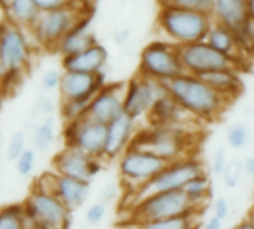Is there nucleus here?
Here are the masks:
<instances>
[{
    "instance_id": "1",
    "label": "nucleus",
    "mask_w": 254,
    "mask_h": 229,
    "mask_svg": "<svg viewBox=\"0 0 254 229\" xmlns=\"http://www.w3.org/2000/svg\"><path fill=\"white\" fill-rule=\"evenodd\" d=\"M167 91L199 122H214L229 107V101L210 88L201 77L183 73L165 82Z\"/></svg>"
},
{
    "instance_id": "2",
    "label": "nucleus",
    "mask_w": 254,
    "mask_h": 229,
    "mask_svg": "<svg viewBox=\"0 0 254 229\" xmlns=\"http://www.w3.org/2000/svg\"><path fill=\"white\" fill-rule=\"evenodd\" d=\"M198 130L190 127L149 125L137 131L129 148L147 151L167 162L193 156Z\"/></svg>"
},
{
    "instance_id": "3",
    "label": "nucleus",
    "mask_w": 254,
    "mask_h": 229,
    "mask_svg": "<svg viewBox=\"0 0 254 229\" xmlns=\"http://www.w3.org/2000/svg\"><path fill=\"white\" fill-rule=\"evenodd\" d=\"M214 19L210 13L180 9L161 7L158 13V25L171 43L182 46L204 42Z\"/></svg>"
},
{
    "instance_id": "4",
    "label": "nucleus",
    "mask_w": 254,
    "mask_h": 229,
    "mask_svg": "<svg viewBox=\"0 0 254 229\" xmlns=\"http://www.w3.org/2000/svg\"><path fill=\"white\" fill-rule=\"evenodd\" d=\"M201 212L189 203L183 191L150 194L134 201L129 209L134 225L182 216H198Z\"/></svg>"
},
{
    "instance_id": "5",
    "label": "nucleus",
    "mask_w": 254,
    "mask_h": 229,
    "mask_svg": "<svg viewBox=\"0 0 254 229\" xmlns=\"http://www.w3.org/2000/svg\"><path fill=\"white\" fill-rule=\"evenodd\" d=\"M168 162L162 158L137 148H128L118 159V173L121 183L129 195L147 185Z\"/></svg>"
},
{
    "instance_id": "6",
    "label": "nucleus",
    "mask_w": 254,
    "mask_h": 229,
    "mask_svg": "<svg viewBox=\"0 0 254 229\" xmlns=\"http://www.w3.org/2000/svg\"><path fill=\"white\" fill-rule=\"evenodd\" d=\"M22 204L30 227L42 229L70 228L71 212L52 192L34 185Z\"/></svg>"
},
{
    "instance_id": "7",
    "label": "nucleus",
    "mask_w": 254,
    "mask_h": 229,
    "mask_svg": "<svg viewBox=\"0 0 254 229\" xmlns=\"http://www.w3.org/2000/svg\"><path fill=\"white\" fill-rule=\"evenodd\" d=\"M201 174H205V164L196 155L168 162L165 168L159 171V174H156L147 185H144L140 191L131 195L134 198L132 203L150 194L183 191V188L192 179Z\"/></svg>"
},
{
    "instance_id": "8",
    "label": "nucleus",
    "mask_w": 254,
    "mask_h": 229,
    "mask_svg": "<svg viewBox=\"0 0 254 229\" xmlns=\"http://www.w3.org/2000/svg\"><path fill=\"white\" fill-rule=\"evenodd\" d=\"M185 73L179 55V46L170 42L156 40L149 43L140 55L138 75L167 82Z\"/></svg>"
},
{
    "instance_id": "9",
    "label": "nucleus",
    "mask_w": 254,
    "mask_h": 229,
    "mask_svg": "<svg viewBox=\"0 0 254 229\" xmlns=\"http://www.w3.org/2000/svg\"><path fill=\"white\" fill-rule=\"evenodd\" d=\"M179 55H180V61L183 64L185 73H189L193 76H202L205 73L225 70V69L241 72L247 66L246 61L243 60H235L232 57H228L219 52L217 49L210 46L205 40L179 46Z\"/></svg>"
},
{
    "instance_id": "10",
    "label": "nucleus",
    "mask_w": 254,
    "mask_h": 229,
    "mask_svg": "<svg viewBox=\"0 0 254 229\" xmlns=\"http://www.w3.org/2000/svg\"><path fill=\"white\" fill-rule=\"evenodd\" d=\"M0 57L4 69V79L18 76L31 60V45L22 28L10 19L0 24Z\"/></svg>"
},
{
    "instance_id": "11",
    "label": "nucleus",
    "mask_w": 254,
    "mask_h": 229,
    "mask_svg": "<svg viewBox=\"0 0 254 229\" xmlns=\"http://www.w3.org/2000/svg\"><path fill=\"white\" fill-rule=\"evenodd\" d=\"M167 92L165 82H159L137 73V76L125 83L124 113L138 122L140 119L147 118L155 101Z\"/></svg>"
},
{
    "instance_id": "12",
    "label": "nucleus",
    "mask_w": 254,
    "mask_h": 229,
    "mask_svg": "<svg viewBox=\"0 0 254 229\" xmlns=\"http://www.w3.org/2000/svg\"><path fill=\"white\" fill-rule=\"evenodd\" d=\"M107 125L95 122L88 116L74 122L64 124V146L77 149L92 158L104 161Z\"/></svg>"
},
{
    "instance_id": "13",
    "label": "nucleus",
    "mask_w": 254,
    "mask_h": 229,
    "mask_svg": "<svg viewBox=\"0 0 254 229\" xmlns=\"http://www.w3.org/2000/svg\"><path fill=\"white\" fill-rule=\"evenodd\" d=\"M82 19H85L83 15L80 10L74 9V6L43 12L39 15L31 31L39 45L57 49L58 43L65 37V34L70 33Z\"/></svg>"
},
{
    "instance_id": "14",
    "label": "nucleus",
    "mask_w": 254,
    "mask_h": 229,
    "mask_svg": "<svg viewBox=\"0 0 254 229\" xmlns=\"http://www.w3.org/2000/svg\"><path fill=\"white\" fill-rule=\"evenodd\" d=\"M36 186L52 192L70 212H76L83 207L91 194V183L61 176L55 171L43 173L36 180Z\"/></svg>"
},
{
    "instance_id": "15",
    "label": "nucleus",
    "mask_w": 254,
    "mask_h": 229,
    "mask_svg": "<svg viewBox=\"0 0 254 229\" xmlns=\"http://www.w3.org/2000/svg\"><path fill=\"white\" fill-rule=\"evenodd\" d=\"M52 168L57 174L91 183L103 170V159L64 146L52 158Z\"/></svg>"
},
{
    "instance_id": "16",
    "label": "nucleus",
    "mask_w": 254,
    "mask_h": 229,
    "mask_svg": "<svg viewBox=\"0 0 254 229\" xmlns=\"http://www.w3.org/2000/svg\"><path fill=\"white\" fill-rule=\"evenodd\" d=\"M125 83H106L91 100L86 116L95 122L109 125L124 113Z\"/></svg>"
},
{
    "instance_id": "17",
    "label": "nucleus",
    "mask_w": 254,
    "mask_h": 229,
    "mask_svg": "<svg viewBox=\"0 0 254 229\" xmlns=\"http://www.w3.org/2000/svg\"><path fill=\"white\" fill-rule=\"evenodd\" d=\"M106 85L104 75H89L79 72H64L60 83L61 100H92L94 95Z\"/></svg>"
},
{
    "instance_id": "18",
    "label": "nucleus",
    "mask_w": 254,
    "mask_h": 229,
    "mask_svg": "<svg viewBox=\"0 0 254 229\" xmlns=\"http://www.w3.org/2000/svg\"><path fill=\"white\" fill-rule=\"evenodd\" d=\"M149 125H170V127H190L196 128L199 121L192 116L173 95L168 92L159 97L150 113L147 115Z\"/></svg>"
},
{
    "instance_id": "19",
    "label": "nucleus",
    "mask_w": 254,
    "mask_h": 229,
    "mask_svg": "<svg viewBox=\"0 0 254 229\" xmlns=\"http://www.w3.org/2000/svg\"><path fill=\"white\" fill-rule=\"evenodd\" d=\"M137 131H138L137 121L131 119L125 113H122L119 118L110 122L107 125L104 161L119 159L124 155V152L131 146Z\"/></svg>"
},
{
    "instance_id": "20",
    "label": "nucleus",
    "mask_w": 254,
    "mask_h": 229,
    "mask_svg": "<svg viewBox=\"0 0 254 229\" xmlns=\"http://www.w3.org/2000/svg\"><path fill=\"white\" fill-rule=\"evenodd\" d=\"M107 60H109L107 49L103 45L97 43L80 54L63 58V69L64 72L97 75V73H103V69L107 64Z\"/></svg>"
},
{
    "instance_id": "21",
    "label": "nucleus",
    "mask_w": 254,
    "mask_h": 229,
    "mask_svg": "<svg viewBox=\"0 0 254 229\" xmlns=\"http://www.w3.org/2000/svg\"><path fill=\"white\" fill-rule=\"evenodd\" d=\"M198 77H201L210 88H213L217 94H220L229 103L238 98L244 91V82L241 79L240 72L232 70V69L210 72Z\"/></svg>"
},
{
    "instance_id": "22",
    "label": "nucleus",
    "mask_w": 254,
    "mask_h": 229,
    "mask_svg": "<svg viewBox=\"0 0 254 229\" xmlns=\"http://www.w3.org/2000/svg\"><path fill=\"white\" fill-rule=\"evenodd\" d=\"M211 16L216 22L226 25L235 33L249 18L247 1L246 0H214Z\"/></svg>"
},
{
    "instance_id": "23",
    "label": "nucleus",
    "mask_w": 254,
    "mask_h": 229,
    "mask_svg": "<svg viewBox=\"0 0 254 229\" xmlns=\"http://www.w3.org/2000/svg\"><path fill=\"white\" fill-rule=\"evenodd\" d=\"M88 22L89 19L85 18L82 19L70 33L65 34V37L58 43L57 46V52L61 54L63 58L65 57H71L76 54H80L86 49H89L91 46L97 45V39L94 36V33H91L88 30Z\"/></svg>"
},
{
    "instance_id": "24",
    "label": "nucleus",
    "mask_w": 254,
    "mask_h": 229,
    "mask_svg": "<svg viewBox=\"0 0 254 229\" xmlns=\"http://www.w3.org/2000/svg\"><path fill=\"white\" fill-rule=\"evenodd\" d=\"M205 42L210 46H213L214 49H217L219 52H222V54H225L228 57L246 61L244 60L246 55L243 54V51H241V48L238 45L235 33L231 28H228L226 25L220 24V22H216V21L213 22V25H211V28H210V31L207 34Z\"/></svg>"
},
{
    "instance_id": "25",
    "label": "nucleus",
    "mask_w": 254,
    "mask_h": 229,
    "mask_svg": "<svg viewBox=\"0 0 254 229\" xmlns=\"http://www.w3.org/2000/svg\"><path fill=\"white\" fill-rule=\"evenodd\" d=\"M57 142V125L52 115L45 116L43 121L34 127L31 134V145L36 152H48Z\"/></svg>"
},
{
    "instance_id": "26",
    "label": "nucleus",
    "mask_w": 254,
    "mask_h": 229,
    "mask_svg": "<svg viewBox=\"0 0 254 229\" xmlns=\"http://www.w3.org/2000/svg\"><path fill=\"white\" fill-rule=\"evenodd\" d=\"M183 192L186 194L189 203L198 209V210H204L208 206L210 197H211V180L210 177L205 174H201L195 179H192L185 188Z\"/></svg>"
},
{
    "instance_id": "27",
    "label": "nucleus",
    "mask_w": 254,
    "mask_h": 229,
    "mask_svg": "<svg viewBox=\"0 0 254 229\" xmlns=\"http://www.w3.org/2000/svg\"><path fill=\"white\" fill-rule=\"evenodd\" d=\"M10 21L16 25H24L33 28L40 12L34 4V0H13L7 7Z\"/></svg>"
},
{
    "instance_id": "28",
    "label": "nucleus",
    "mask_w": 254,
    "mask_h": 229,
    "mask_svg": "<svg viewBox=\"0 0 254 229\" xmlns=\"http://www.w3.org/2000/svg\"><path fill=\"white\" fill-rule=\"evenodd\" d=\"M30 224L24 204H10L0 209V229H28Z\"/></svg>"
},
{
    "instance_id": "29",
    "label": "nucleus",
    "mask_w": 254,
    "mask_h": 229,
    "mask_svg": "<svg viewBox=\"0 0 254 229\" xmlns=\"http://www.w3.org/2000/svg\"><path fill=\"white\" fill-rule=\"evenodd\" d=\"M134 229H198V216H182L135 225Z\"/></svg>"
},
{
    "instance_id": "30",
    "label": "nucleus",
    "mask_w": 254,
    "mask_h": 229,
    "mask_svg": "<svg viewBox=\"0 0 254 229\" xmlns=\"http://www.w3.org/2000/svg\"><path fill=\"white\" fill-rule=\"evenodd\" d=\"M91 100H61L60 115L64 124L74 122L86 116Z\"/></svg>"
},
{
    "instance_id": "31",
    "label": "nucleus",
    "mask_w": 254,
    "mask_h": 229,
    "mask_svg": "<svg viewBox=\"0 0 254 229\" xmlns=\"http://www.w3.org/2000/svg\"><path fill=\"white\" fill-rule=\"evenodd\" d=\"M252 140V133L247 124L235 122L226 131V143L231 149L241 151L244 149Z\"/></svg>"
},
{
    "instance_id": "32",
    "label": "nucleus",
    "mask_w": 254,
    "mask_h": 229,
    "mask_svg": "<svg viewBox=\"0 0 254 229\" xmlns=\"http://www.w3.org/2000/svg\"><path fill=\"white\" fill-rule=\"evenodd\" d=\"M244 174H246L244 161L240 159V158H232V159H229V162L226 165V170H225V173L222 176L223 185L228 189H235V188L240 186Z\"/></svg>"
},
{
    "instance_id": "33",
    "label": "nucleus",
    "mask_w": 254,
    "mask_h": 229,
    "mask_svg": "<svg viewBox=\"0 0 254 229\" xmlns=\"http://www.w3.org/2000/svg\"><path fill=\"white\" fill-rule=\"evenodd\" d=\"M235 37L244 55H254V18L249 16L235 31Z\"/></svg>"
},
{
    "instance_id": "34",
    "label": "nucleus",
    "mask_w": 254,
    "mask_h": 229,
    "mask_svg": "<svg viewBox=\"0 0 254 229\" xmlns=\"http://www.w3.org/2000/svg\"><path fill=\"white\" fill-rule=\"evenodd\" d=\"M161 7H180V9H190L204 13L213 12L214 0H159Z\"/></svg>"
},
{
    "instance_id": "35",
    "label": "nucleus",
    "mask_w": 254,
    "mask_h": 229,
    "mask_svg": "<svg viewBox=\"0 0 254 229\" xmlns=\"http://www.w3.org/2000/svg\"><path fill=\"white\" fill-rule=\"evenodd\" d=\"M36 162H37V152L33 148H27L22 152V155L15 161L16 173L22 177H30L36 168Z\"/></svg>"
},
{
    "instance_id": "36",
    "label": "nucleus",
    "mask_w": 254,
    "mask_h": 229,
    "mask_svg": "<svg viewBox=\"0 0 254 229\" xmlns=\"http://www.w3.org/2000/svg\"><path fill=\"white\" fill-rule=\"evenodd\" d=\"M27 149V136L24 131H15L10 139H9V143H7V149H6V156L9 161L15 162L21 155L22 152Z\"/></svg>"
},
{
    "instance_id": "37",
    "label": "nucleus",
    "mask_w": 254,
    "mask_h": 229,
    "mask_svg": "<svg viewBox=\"0 0 254 229\" xmlns=\"http://www.w3.org/2000/svg\"><path fill=\"white\" fill-rule=\"evenodd\" d=\"M229 162V156H228V151L223 146H219L214 149L213 156H211V162H210V171L214 177H222L226 165Z\"/></svg>"
},
{
    "instance_id": "38",
    "label": "nucleus",
    "mask_w": 254,
    "mask_h": 229,
    "mask_svg": "<svg viewBox=\"0 0 254 229\" xmlns=\"http://www.w3.org/2000/svg\"><path fill=\"white\" fill-rule=\"evenodd\" d=\"M107 215V204L101 203V201H97V203H92L86 212H85V221L88 222V225L91 227H97L100 225L104 218Z\"/></svg>"
},
{
    "instance_id": "39",
    "label": "nucleus",
    "mask_w": 254,
    "mask_h": 229,
    "mask_svg": "<svg viewBox=\"0 0 254 229\" xmlns=\"http://www.w3.org/2000/svg\"><path fill=\"white\" fill-rule=\"evenodd\" d=\"M74 0H34V4L37 6L39 12H52L58 9H65L73 6Z\"/></svg>"
},
{
    "instance_id": "40",
    "label": "nucleus",
    "mask_w": 254,
    "mask_h": 229,
    "mask_svg": "<svg viewBox=\"0 0 254 229\" xmlns=\"http://www.w3.org/2000/svg\"><path fill=\"white\" fill-rule=\"evenodd\" d=\"M61 77H63V73H60L58 70H46L43 75H42V86L45 91H55L60 88V83H61Z\"/></svg>"
},
{
    "instance_id": "41",
    "label": "nucleus",
    "mask_w": 254,
    "mask_h": 229,
    "mask_svg": "<svg viewBox=\"0 0 254 229\" xmlns=\"http://www.w3.org/2000/svg\"><path fill=\"white\" fill-rule=\"evenodd\" d=\"M231 215V204L225 197H219L213 203V216H216L220 221H226Z\"/></svg>"
},
{
    "instance_id": "42",
    "label": "nucleus",
    "mask_w": 254,
    "mask_h": 229,
    "mask_svg": "<svg viewBox=\"0 0 254 229\" xmlns=\"http://www.w3.org/2000/svg\"><path fill=\"white\" fill-rule=\"evenodd\" d=\"M116 197H118V186L115 183H107L106 186H103V189L100 192V200L98 201H101L104 204H109Z\"/></svg>"
},
{
    "instance_id": "43",
    "label": "nucleus",
    "mask_w": 254,
    "mask_h": 229,
    "mask_svg": "<svg viewBox=\"0 0 254 229\" xmlns=\"http://www.w3.org/2000/svg\"><path fill=\"white\" fill-rule=\"evenodd\" d=\"M202 229H223V221L217 219L216 216H210V218L205 221Z\"/></svg>"
},
{
    "instance_id": "44",
    "label": "nucleus",
    "mask_w": 254,
    "mask_h": 229,
    "mask_svg": "<svg viewBox=\"0 0 254 229\" xmlns=\"http://www.w3.org/2000/svg\"><path fill=\"white\" fill-rule=\"evenodd\" d=\"M115 39L119 45H125L129 40V31L128 30H119V31H116Z\"/></svg>"
},
{
    "instance_id": "45",
    "label": "nucleus",
    "mask_w": 254,
    "mask_h": 229,
    "mask_svg": "<svg viewBox=\"0 0 254 229\" xmlns=\"http://www.w3.org/2000/svg\"><path fill=\"white\" fill-rule=\"evenodd\" d=\"M244 170L247 176L254 177V153L244 161Z\"/></svg>"
},
{
    "instance_id": "46",
    "label": "nucleus",
    "mask_w": 254,
    "mask_h": 229,
    "mask_svg": "<svg viewBox=\"0 0 254 229\" xmlns=\"http://www.w3.org/2000/svg\"><path fill=\"white\" fill-rule=\"evenodd\" d=\"M231 229H254V228L250 225V222H249L247 219H243V221H240L237 225H234Z\"/></svg>"
},
{
    "instance_id": "47",
    "label": "nucleus",
    "mask_w": 254,
    "mask_h": 229,
    "mask_svg": "<svg viewBox=\"0 0 254 229\" xmlns=\"http://www.w3.org/2000/svg\"><path fill=\"white\" fill-rule=\"evenodd\" d=\"M247 9H249V16L254 18V0H247Z\"/></svg>"
},
{
    "instance_id": "48",
    "label": "nucleus",
    "mask_w": 254,
    "mask_h": 229,
    "mask_svg": "<svg viewBox=\"0 0 254 229\" xmlns=\"http://www.w3.org/2000/svg\"><path fill=\"white\" fill-rule=\"evenodd\" d=\"M246 219L250 222V225L254 228V206L250 209V210H249V213H247V218H246Z\"/></svg>"
},
{
    "instance_id": "49",
    "label": "nucleus",
    "mask_w": 254,
    "mask_h": 229,
    "mask_svg": "<svg viewBox=\"0 0 254 229\" xmlns=\"http://www.w3.org/2000/svg\"><path fill=\"white\" fill-rule=\"evenodd\" d=\"M13 0H0V6L3 7V9H6L7 10V7L10 6V3H12Z\"/></svg>"
},
{
    "instance_id": "50",
    "label": "nucleus",
    "mask_w": 254,
    "mask_h": 229,
    "mask_svg": "<svg viewBox=\"0 0 254 229\" xmlns=\"http://www.w3.org/2000/svg\"><path fill=\"white\" fill-rule=\"evenodd\" d=\"M4 77V69H3V64H1V57H0V82L3 80Z\"/></svg>"
},
{
    "instance_id": "51",
    "label": "nucleus",
    "mask_w": 254,
    "mask_h": 229,
    "mask_svg": "<svg viewBox=\"0 0 254 229\" xmlns=\"http://www.w3.org/2000/svg\"><path fill=\"white\" fill-rule=\"evenodd\" d=\"M28 229H42V228H37V227H30Z\"/></svg>"
},
{
    "instance_id": "52",
    "label": "nucleus",
    "mask_w": 254,
    "mask_h": 229,
    "mask_svg": "<svg viewBox=\"0 0 254 229\" xmlns=\"http://www.w3.org/2000/svg\"><path fill=\"white\" fill-rule=\"evenodd\" d=\"M0 143H1V133H0Z\"/></svg>"
},
{
    "instance_id": "53",
    "label": "nucleus",
    "mask_w": 254,
    "mask_h": 229,
    "mask_svg": "<svg viewBox=\"0 0 254 229\" xmlns=\"http://www.w3.org/2000/svg\"><path fill=\"white\" fill-rule=\"evenodd\" d=\"M253 151H254V137H253Z\"/></svg>"
},
{
    "instance_id": "54",
    "label": "nucleus",
    "mask_w": 254,
    "mask_h": 229,
    "mask_svg": "<svg viewBox=\"0 0 254 229\" xmlns=\"http://www.w3.org/2000/svg\"><path fill=\"white\" fill-rule=\"evenodd\" d=\"M246 1H247V0H246Z\"/></svg>"
}]
</instances>
